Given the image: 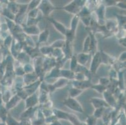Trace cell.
Wrapping results in <instances>:
<instances>
[{"instance_id": "obj_7", "label": "cell", "mask_w": 126, "mask_h": 125, "mask_svg": "<svg viewBox=\"0 0 126 125\" xmlns=\"http://www.w3.org/2000/svg\"><path fill=\"white\" fill-rule=\"evenodd\" d=\"M47 19L51 23V24L53 25V26L54 27L55 29L58 33H60L61 34H62L63 36H65V34H66V32H67V28L63 24L58 21L56 20L54 18H51V17H48Z\"/></svg>"}, {"instance_id": "obj_55", "label": "cell", "mask_w": 126, "mask_h": 125, "mask_svg": "<svg viewBox=\"0 0 126 125\" xmlns=\"http://www.w3.org/2000/svg\"><path fill=\"white\" fill-rule=\"evenodd\" d=\"M87 80L86 78L85 75L83 73H75V77H74V80H77V81H84V80Z\"/></svg>"}, {"instance_id": "obj_4", "label": "cell", "mask_w": 126, "mask_h": 125, "mask_svg": "<svg viewBox=\"0 0 126 125\" xmlns=\"http://www.w3.org/2000/svg\"><path fill=\"white\" fill-rule=\"evenodd\" d=\"M102 64V59H101V54L100 51H97L94 55L92 56V59L90 63V71L92 74H96L98 68Z\"/></svg>"}, {"instance_id": "obj_34", "label": "cell", "mask_w": 126, "mask_h": 125, "mask_svg": "<svg viewBox=\"0 0 126 125\" xmlns=\"http://www.w3.org/2000/svg\"><path fill=\"white\" fill-rule=\"evenodd\" d=\"M1 14L4 16L5 18H7V19H10L11 21H14L15 20L16 16L7 7L3 8V11H2Z\"/></svg>"}, {"instance_id": "obj_13", "label": "cell", "mask_w": 126, "mask_h": 125, "mask_svg": "<svg viewBox=\"0 0 126 125\" xmlns=\"http://www.w3.org/2000/svg\"><path fill=\"white\" fill-rule=\"evenodd\" d=\"M23 27V33L27 36H32V35H38L40 33V29L37 25L33 26H24Z\"/></svg>"}, {"instance_id": "obj_30", "label": "cell", "mask_w": 126, "mask_h": 125, "mask_svg": "<svg viewBox=\"0 0 126 125\" xmlns=\"http://www.w3.org/2000/svg\"><path fill=\"white\" fill-rule=\"evenodd\" d=\"M53 50V48H51L50 46H45L39 48V51L40 54L45 56V57H51Z\"/></svg>"}, {"instance_id": "obj_60", "label": "cell", "mask_w": 126, "mask_h": 125, "mask_svg": "<svg viewBox=\"0 0 126 125\" xmlns=\"http://www.w3.org/2000/svg\"><path fill=\"white\" fill-rule=\"evenodd\" d=\"M119 44L122 46L123 47L126 48V37H122L120 38L119 39Z\"/></svg>"}, {"instance_id": "obj_53", "label": "cell", "mask_w": 126, "mask_h": 125, "mask_svg": "<svg viewBox=\"0 0 126 125\" xmlns=\"http://www.w3.org/2000/svg\"><path fill=\"white\" fill-rule=\"evenodd\" d=\"M16 94L19 96V98H21V100H25L29 96L28 94H27V93L24 90L23 88L22 89H21V90H19V91H17L16 93Z\"/></svg>"}, {"instance_id": "obj_49", "label": "cell", "mask_w": 126, "mask_h": 125, "mask_svg": "<svg viewBox=\"0 0 126 125\" xmlns=\"http://www.w3.org/2000/svg\"><path fill=\"white\" fill-rule=\"evenodd\" d=\"M23 68L24 71H25V74L32 73L35 72V69H34L33 65H32L30 63L25 64V65H24L23 66Z\"/></svg>"}, {"instance_id": "obj_26", "label": "cell", "mask_w": 126, "mask_h": 125, "mask_svg": "<svg viewBox=\"0 0 126 125\" xmlns=\"http://www.w3.org/2000/svg\"><path fill=\"white\" fill-rule=\"evenodd\" d=\"M74 77H75V72L66 69L62 68L60 69V78H63L69 81L70 80L72 81L74 80Z\"/></svg>"}, {"instance_id": "obj_31", "label": "cell", "mask_w": 126, "mask_h": 125, "mask_svg": "<svg viewBox=\"0 0 126 125\" xmlns=\"http://www.w3.org/2000/svg\"><path fill=\"white\" fill-rule=\"evenodd\" d=\"M51 57L55 59L56 61L60 60V59L65 58L62 50V49H58V48H55V49L53 50Z\"/></svg>"}, {"instance_id": "obj_5", "label": "cell", "mask_w": 126, "mask_h": 125, "mask_svg": "<svg viewBox=\"0 0 126 125\" xmlns=\"http://www.w3.org/2000/svg\"><path fill=\"white\" fill-rule=\"evenodd\" d=\"M105 10H106V6L104 5V3H101L97 7V8L95 10V14L97 18L96 19L99 26H104L105 25Z\"/></svg>"}, {"instance_id": "obj_32", "label": "cell", "mask_w": 126, "mask_h": 125, "mask_svg": "<svg viewBox=\"0 0 126 125\" xmlns=\"http://www.w3.org/2000/svg\"><path fill=\"white\" fill-rule=\"evenodd\" d=\"M40 12L38 8L31 10L27 13V18L32 19H41L42 18H40Z\"/></svg>"}, {"instance_id": "obj_36", "label": "cell", "mask_w": 126, "mask_h": 125, "mask_svg": "<svg viewBox=\"0 0 126 125\" xmlns=\"http://www.w3.org/2000/svg\"><path fill=\"white\" fill-rule=\"evenodd\" d=\"M68 92H69L70 97L75 98L77 97H78L79 95H80L83 92V91L80 90V89H77V88H74V87H72L70 89H68Z\"/></svg>"}, {"instance_id": "obj_3", "label": "cell", "mask_w": 126, "mask_h": 125, "mask_svg": "<svg viewBox=\"0 0 126 125\" xmlns=\"http://www.w3.org/2000/svg\"><path fill=\"white\" fill-rule=\"evenodd\" d=\"M38 9L40 12L42 14L43 16L48 18L54 10H58V8L55 6L50 1L43 0V1H41L40 4L38 7Z\"/></svg>"}, {"instance_id": "obj_18", "label": "cell", "mask_w": 126, "mask_h": 125, "mask_svg": "<svg viewBox=\"0 0 126 125\" xmlns=\"http://www.w3.org/2000/svg\"><path fill=\"white\" fill-rule=\"evenodd\" d=\"M38 36V38L37 43L36 44V46H38L39 44H42V43L47 42L49 36H50V30L48 28H46L42 32H40Z\"/></svg>"}, {"instance_id": "obj_54", "label": "cell", "mask_w": 126, "mask_h": 125, "mask_svg": "<svg viewBox=\"0 0 126 125\" xmlns=\"http://www.w3.org/2000/svg\"><path fill=\"white\" fill-rule=\"evenodd\" d=\"M110 79L107 77H101L98 79V84H101V85L107 87V86L110 83Z\"/></svg>"}, {"instance_id": "obj_45", "label": "cell", "mask_w": 126, "mask_h": 125, "mask_svg": "<svg viewBox=\"0 0 126 125\" xmlns=\"http://www.w3.org/2000/svg\"><path fill=\"white\" fill-rule=\"evenodd\" d=\"M105 110H106V108H104L95 109L92 116L94 117V118H95L97 120V119L102 118V117L103 114H104V112H105Z\"/></svg>"}, {"instance_id": "obj_62", "label": "cell", "mask_w": 126, "mask_h": 125, "mask_svg": "<svg viewBox=\"0 0 126 125\" xmlns=\"http://www.w3.org/2000/svg\"><path fill=\"white\" fill-rule=\"evenodd\" d=\"M79 125H87V124H86L85 122H83V121H81V122L80 123V124H79Z\"/></svg>"}, {"instance_id": "obj_12", "label": "cell", "mask_w": 126, "mask_h": 125, "mask_svg": "<svg viewBox=\"0 0 126 125\" xmlns=\"http://www.w3.org/2000/svg\"><path fill=\"white\" fill-rule=\"evenodd\" d=\"M72 43L70 41H66L65 40V43L64 46L63 47V48L62 49L64 57L67 60H70L71 59L74 53H73V45H72Z\"/></svg>"}, {"instance_id": "obj_40", "label": "cell", "mask_w": 126, "mask_h": 125, "mask_svg": "<svg viewBox=\"0 0 126 125\" xmlns=\"http://www.w3.org/2000/svg\"><path fill=\"white\" fill-rule=\"evenodd\" d=\"M12 95V91L11 90H10L9 89H6L5 91H4L3 95H1V99L2 101L4 103H6L9 100H10V98L13 96Z\"/></svg>"}, {"instance_id": "obj_64", "label": "cell", "mask_w": 126, "mask_h": 125, "mask_svg": "<svg viewBox=\"0 0 126 125\" xmlns=\"http://www.w3.org/2000/svg\"><path fill=\"white\" fill-rule=\"evenodd\" d=\"M1 37H0V48L1 47Z\"/></svg>"}, {"instance_id": "obj_2", "label": "cell", "mask_w": 126, "mask_h": 125, "mask_svg": "<svg viewBox=\"0 0 126 125\" xmlns=\"http://www.w3.org/2000/svg\"><path fill=\"white\" fill-rule=\"evenodd\" d=\"M63 104L65 106L70 109V110L78 112V113L85 114V110H83V106H82L80 103H79V101L77 100L75 98H71L68 96V98H65L63 101Z\"/></svg>"}, {"instance_id": "obj_29", "label": "cell", "mask_w": 126, "mask_h": 125, "mask_svg": "<svg viewBox=\"0 0 126 125\" xmlns=\"http://www.w3.org/2000/svg\"><path fill=\"white\" fill-rule=\"evenodd\" d=\"M79 21H80V17H79V14L74 15V17L72 18V21H71L70 27L69 28L72 31L74 32V33H76L78 26H79Z\"/></svg>"}, {"instance_id": "obj_11", "label": "cell", "mask_w": 126, "mask_h": 125, "mask_svg": "<svg viewBox=\"0 0 126 125\" xmlns=\"http://www.w3.org/2000/svg\"><path fill=\"white\" fill-rule=\"evenodd\" d=\"M90 101L95 109L102 108L108 109L110 108L104 99H101V98H97V97L92 98L90 99Z\"/></svg>"}, {"instance_id": "obj_38", "label": "cell", "mask_w": 126, "mask_h": 125, "mask_svg": "<svg viewBox=\"0 0 126 125\" xmlns=\"http://www.w3.org/2000/svg\"><path fill=\"white\" fill-rule=\"evenodd\" d=\"M13 41V36L11 34H8L5 38H4V40H3V46H4V48H5L7 50H10V47H11V44H12Z\"/></svg>"}, {"instance_id": "obj_23", "label": "cell", "mask_w": 126, "mask_h": 125, "mask_svg": "<svg viewBox=\"0 0 126 125\" xmlns=\"http://www.w3.org/2000/svg\"><path fill=\"white\" fill-rule=\"evenodd\" d=\"M90 56H92L90 54L83 53L78 54L77 59L79 65H82V66H85L87 63L89 62Z\"/></svg>"}, {"instance_id": "obj_19", "label": "cell", "mask_w": 126, "mask_h": 125, "mask_svg": "<svg viewBox=\"0 0 126 125\" xmlns=\"http://www.w3.org/2000/svg\"><path fill=\"white\" fill-rule=\"evenodd\" d=\"M38 108V106L26 109L25 111L21 114V119H30L32 120L33 118H35Z\"/></svg>"}, {"instance_id": "obj_14", "label": "cell", "mask_w": 126, "mask_h": 125, "mask_svg": "<svg viewBox=\"0 0 126 125\" xmlns=\"http://www.w3.org/2000/svg\"><path fill=\"white\" fill-rule=\"evenodd\" d=\"M89 35L90 37V54L92 56L97 51V45H98V41L96 39L95 33L91 30V29L89 28Z\"/></svg>"}, {"instance_id": "obj_51", "label": "cell", "mask_w": 126, "mask_h": 125, "mask_svg": "<svg viewBox=\"0 0 126 125\" xmlns=\"http://www.w3.org/2000/svg\"><path fill=\"white\" fill-rule=\"evenodd\" d=\"M92 20V14L91 15L89 16L83 17V18H80V21H81L83 23V25L86 26L87 28H89L90 26V22Z\"/></svg>"}, {"instance_id": "obj_56", "label": "cell", "mask_w": 126, "mask_h": 125, "mask_svg": "<svg viewBox=\"0 0 126 125\" xmlns=\"http://www.w3.org/2000/svg\"><path fill=\"white\" fill-rule=\"evenodd\" d=\"M56 120H57V118L54 114H53V115L50 116L48 117V118H46L45 119V124L47 125H50V124L52 123L53 122H54Z\"/></svg>"}, {"instance_id": "obj_24", "label": "cell", "mask_w": 126, "mask_h": 125, "mask_svg": "<svg viewBox=\"0 0 126 125\" xmlns=\"http://www.w3.org/2000/svg\"><path fill=\"white\" fill-rule=\"evenodd\" d=\"M53 113L55 116V117L58 120H65L67 121L68 118V113L62 111L61 110L57 108H53Z\"/></svg>"}, {"instance_id": "obj_47", "label": "cell", "mask_w": 126, "mask_h": 125, "mask_svg": "<svg viewBox=\"0 0 126 125\" xmlns=\"http://www.w3.org/2000/svg\"><path fill=\"white\" fill-rule=\"evenodd\" d=\"M91 88L93 89H94V90H95V91H97L98 93L102 94V93L104 91H106L107 89V87L101 85V84H98V83L96 84H93L92 86L91 87Z\"/></svg>"}, {"instance_id": "obj_52", "label": "cell", "mask_w": 126, "mask_h": 125, "mask_svg": "<svg viewBox=\"0 0 126 125\" xmlns=\"http://www.w3.org/2000/svg\"><path fill=\"white\" fill-rule=\"evenodd\" d=\"M97 119L93 116L92 115L87 116V120H86V124L87 125H95Z\"/></svg>"}, {"instance_id": "obj_59", "label": "cell", "mask_w": 126, "mask_h": 125, "mask_svg": "<svg viewBox=\"0 0 126 125\" xmlns=\"http://www.w3.org/2000/svg\"><path fill=\"white\" fill-rule=\"evenodd\" d=\"M115 6L119 7V8L123 9V10H126V2L124 1H117Z\"/></svg>"}, {"instance_id": "obj_61", "label": "cell", "mask_w": 126, "mask_h": 125, "mask_svg": "<svg viewBox=\"0 0 126 125\" xmlns=\"http://www.w3.org/2000/svg\"><path fill=\"white\" fill-rule=\"evenodd\" d=\"M63 125V124L60 121V120H56V121H55L54 122H53L52 123L50 124V125Z\"/></svg>"}, {"instance_id": "obj_48", "label": "cell", "mask_w": 126, "mask_h": 125, "mask_svg": "<svg viewBox=\"0 0 126 125\" xmlns=\"http://www.w3.org/2000/svg\"><path fill=\"white\" fill-rule=\"evenodd\" d=\"M117 18V23L118 24V26L124 28L126 26V16L118 15L115 14Z\"/></svg>"}, {"instance_id": "obj_17", "label": "cell", "mask_w": 126, "mask_h": 125, "mask_svg": "<svg viewBox=\"0 0 126 125\" xmlns=\"http://www.w3.org/2000/svg\"><path fill=\"white\" fill-rule=\"evenodd\" d=\"M42 81L41 80H38L36 82L32 83V84H30L28 86H24L23 89L27 93V94L28 95V96L30 95H32L33 94L35 93L36 91H37V89L40 88V86L41 83Z\"/></svg>"}, {"instance_id": "obj_25", "label": "cell", "mask_w": 126, "mask_h": 125, "mask_svg": "<svg viewBox=\"0 0 126 125\" xmlns=\"http://www.w3.org/2000/svg\"><path fill=\"white\" fill-rule=\"evenodd\" d=\"M100 51V54H101V59H102V63L105 64L106 65H114L115 61H114V59L113 58L107 55L106 53L104 52L102 50Z\"/></svg>"}, {"instance_id": "obj_58", "label": "cell", "mask_w": 126, "mask_h": 125, "mask_svg": "<svg viewBox=\"0 0 126 125\" xmlns=\"http://www.w3.org/2000/svg\"><path fill=\"white\" fill-rule=\"evenodd\" d=\"M126 51H123L121 55L119 56V58H118V61L121 62V63H126Z\"/></svg>"}, {"instance_id": "obj_1", "label": "cell", "mask_w": 126, "mask_h": 125, "mask_svg": "<svg viewBox=\"0 0 126 125\" xmlns=\"http://www.w3.org/2000/svg\"><path fill=\"white\" fill-rule=\"evenodd\" d=\"M87 1L84 0H74L62 8H58V10H63L65 11L73 14L74 15L78 14L81 9L85 6Z\"/></svg>"}, {"instance_id": "obj_22", "label": "cell", "mask_w": 126, "mask_h": 125, "mask_svg": "<svg viewBox=\"0 0 126 125\" xmlns=\"http://www.w3.org/2000/svg\"><path fill=\"white\" fill-rule=\"evenodd\" d=\"M50 100V93L44 91V90L40 89V93L38 95L39 105H45V103H48Z\"/></svg>"}, {"instance_id": "obj_41", "label": "cell", "mask_w": 126, "mask_h": 125, "mask_svg": "<svg viewBox=\"0 0 126 125\" xmlns=\"http://www.w3.org/2000/svg\"><path fill=\"white\" fill-rule=\"evenodd\" d=\"M70 60V70L72 71L75 72L77 68L79 63H78L77 59V56L75 55H73V56L71 58Z\"/></svg>"}, {"instance_id": "obj_16", "label": "cell", "mask_w": 126, "mask_h": 125, "mask_svg": "<svg viewBox=\"0 0 126 125\" xmlns=\"http://www.w3.org/2000/svg\"><path fill=\"white\" fill-rule=\"evenodd\" d=\"M21 101V98H19L16 94H15V95H13V96L10 98V100L7 103H5V106H5L6 109L7 110V111H9V110H11L14 108H15Z\"/></svg>"}, {"instance_id": "obj_27", "label": "cell", "mask_w": 126, "mask_h": 125, "mask_svg": "<svg viewBox=\"0 0 126 125\" xmlns=\"http://www.w3.org/2000/svg\"><path fill=\"white\" fill-rule=\"evenodd\" d=\"M68 83H69V80H66V79L63 78H60L55 81L53 85L54 86L55 89H61V88L66 86L68 84Z\"/></svg>"}, {"instance_id": "obj_8", "label": "cell", "mask_w": 126, "mask_h": 125, "mask_svg": "<svg viewBox=\"0 0 126 125\" xmlns=\"http://www.w3.org/2000/svg\"><path fill=\"white\" fill-rule=\"evenodd\" d=\"M104 99L109 105V106L112 108H115L117 107V101L115 98V96L111 92H110L108 89L104 91L102 93Z\"/></svg>"}, {"instance_id": "obj_21", "label": "cell", "mask_w": 126, "mask_h": 125, "mask_svg": "<svg viewBox=\"0 0 126 125\" xmlns=\"http://www.w3.org/2000/svg\"><path fill=\"white\" fill-rule=\"evenodd\" d=\"M30 59L31 58L30 57L29 55L26 53H25V51H23L21 53H19L16 59L18 61L19 65L23 66L25 64L30 63Z\"/></svg>"}, {"instance_id": "obj_20", "label": "cell", "mask_w": 126, "mask_h": 125, "mask_svg": "<svg viewBox=\"0 0 126 125\" xmlns=\"http://www.w3.org/2000/svg\"><path fill=\"white\" fill-rule=\"evenodd\" d=\"M104 26H105L106 29L110 33H115V29L119 26L117 23V21L115 19H107V20H105Z\"/></svg>"}, {"instance_id": "obj_37", "label": "cell", "mask_w": 126, "mask_h": 125, "mask_svg": "<svg viewBox=\"0 0 126 125\" xmlns=\"http://www.w3.org/2000/svg\"><path fill=\"white\" fill-rule=\"evenodd\" d=\"M67 121H69L72 125H79L81 121L78 118V117L75 114H73V113H68V118H67Z\"/></svg>"}, {"instance_id": "obj_42", "label": "cell", "mask_w": 126, "mask_h": 125, "mask_svg": "<svg viewBox=\"0 0 126 125\" xmlns=\"http://www.w3.org/2000/svg\"><path fill=\"white\" fill-rule=\"evenodd\" d=\"M65 43V40H57L53 41L50 46L52 48H58V49H62Z\"/></svg>"}, {"instance_id": "obj_6", "label": "cell", "mask_w": 126, "mask_h": 125, "mask_svg": "<svg viewBox=\"0 0 126 125\" xmlns=\"http://www.w3.org/2000/svg\"><path fill=\"white\" fill-rule=\"evenodd\" d=\"M72 87L80 89L82 91H84L86 89L91 88L93 84L90 80H86L84 81H77V80H72Z\"/></svg>"}, {"instance_id": "obj_46", "label": "cell", "mask_w": 126, "mask_h": 125, "mask_svg": "<svg viewBox=\"0 0 126 125\" xmlns=\"http://www.w3.org/2000/svg\"><path fill=\"white\" fill-rule=\"evenodd\" d=\"M5 123L7 125H19V121L16 120L10 113L8 114Z\"/></svg>"}, {"instance_id": "obj_28", "label": "cell", "mask_w": 126, "mask_h": 125, "mask_svg": "<svg viewBox=\"0 0 126 125\" xmlns=\"http://www.w3.org/2000/svg\"><path fill=\"white\" fill-rule=\"evenodd\" d=\"M6 7L16 16L19 11V3L15 1H10L8 3V6Z\"/></svg>"}, {"instance_id": "obj_63", "label": "cell", "mask_w": 126, "mask_h": 125, "mask_svg": "<svg viewBox=\"0 0 126 125\" xmlns=\"http://www.w3.org/2000/svg\"><path fill=\"white\" fill-rule=\"evenodd\" d=\"M0 125H7L5 122H1L0 123Z\"/></svg>"}, {"instance_id": "obj_10", "label": "cell", "mask_w": 126, "mask_h": 125, "mask_svg": "<svg viewBox=\"0 0 126 125\" xmlns=\"http://www.w3.org/2000/svg\"><path fill=\"white\" fill-rule=\"evenodd\" d=\"M56 59L52 57H44L43 62V68L45 73L50 71L51 69L55 67Z\"/></svg>"}, {"instance_id": "obj_35", "label": "cell", "mask_w": 126, "mask_h": 125, "mask_svg": "<svg viewBox=\"0 0 126 125\" xmlns=\"http://www.w3.org/2000/svg\"><path fill=\"white\" fill-rule=\"evenodd\" d=\"M14 82V78L11 76H3L1 83L6 87H10L13 85Z\"/></svg>"}, {"instance_id": "obj_57", "label": "cell", "mask_w": 126, "mask_h": 125, "mask_svg": "<svg viewBox=\"0 0 126 125\" xmlns=\"http://www.w3.org/2000/svg\"><path fill=\"white\" fill-rule=\"evenodd\" d=\"M19 125H32V120L30 119H21Z\"/></svg>"}, {"instance_id": "obj_39", "label": "cell", "mask_w": 126, "mask_h": 125, "mask_svg": "<svg viewBox=\"0 0 126 125\" xmlns=\"http://www.w3.org/2000/svg\"><path fill=\"white\" fill-rule=\"evenodd\" d=\"M91 14L92 11L89 10V8L85 5L81 9V10L78 14H79L80 18H83V17L89 16L91 15Z\"/></svg>"}, {"instance_id": "obj_9", "label": "cell", "mask_w": 126, "mask_h": 125, "mask_svg": "<svg viewBox=\"0 0 126 125\" xmlns=\"http://www.w3.org/2000/svg\"><path fill=\"white\" fill-rule=\"evenodd\" d=\"M38 104V95L35 93L33 95H30L25 99V109L36 107Z\"/></svg>"}, {"instance_id": "obj_43", "label": "cell", "mask_w": 126, "mask_h": 125, "mask_svg": "<svg viewBox=\"0 0 126 125\" xmlns=\"http://www.w3.org/2000/svg\"><path fill=\"white\" fill-rule=\"evenodd\" d=\"M14 74L15 76H17V77H21V76L23 77L25 74L23 66L20 65H19L18 66H15Z\"/></svg>"}, {"instance_id": "obj_44", "label": "cell", "mask_w": 126, "mask_h": 125, "mask_svg": "<svg viewBox=\"0 0 126 125\" xmlns=\"http://www.w3.org/2000/svg\"><path fill=\"white\" fill-rule=\"evenodd\" d=\"M40 0H32L30 1L29 3H28V10L27 11H30L34 9L38 8V6L40 4ZM27 12V13H28Z\"/></svg>"}, {"instance_id": "obj_50", "label": "cell", "mask_w": 126, "mask_h": 125, "mask_svg": "<svg viewBox=\"0 0 126 125\" xmlns=\"http://www.w3.org/2000/svg\"><path fill=\"white\" fill-rule=\"evenodd\" d=\"M42 110V113H43V116H44L45 118H48V117L50 116L53 115V110L51 108H40Z\"/></svg>"}, {"instance_id": "obj_33", "label": "cell", "mask_w": 126, "mask_h": 125, "mask_svg": "<svg viewBox=\"0 0 126 125\" xmlns=\"http://www.w3.org/2000/svg\"><path fill=\"white\" fill-rule=\"evenodd\" d=\"M90 37L89 35H88L85 39L84 40L83 43V50L82 53H83L90 54Z\"/></svg>"}, {"instance_id": "obj_15", "label": "cell", "mask_w": 126, "mask_h": 125, "mask_svg": "<svg viewBox=\"0 0 126 125\" xmlns=\"http://www.w3.org/2000/svg\"><path fill=\"white\" fill-rule=\"evenodd\" d=\"M22 79L24 86L30 85L40 80L38 75L35 72L32 73H28V74H25V75L23 76Z\"/></svg>"}]
</instances>
